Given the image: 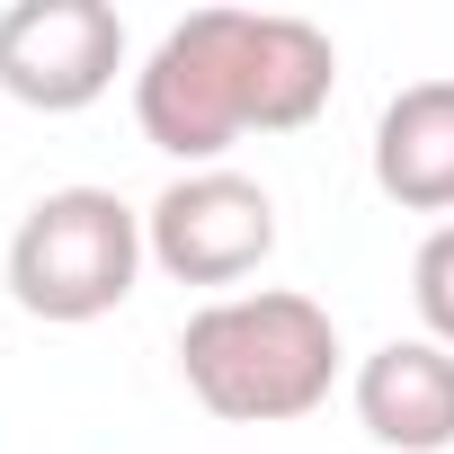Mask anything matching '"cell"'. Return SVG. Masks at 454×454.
<instances>
[{"label":"cell","mask_w":454,"mask_h":454,"mask_svg":"<svg viewBox=\"0 0 454 454\" xmlns=\"http://www.w3.org/2000/svg\"><path fill=\"white\" fill-rule=\"evenodd\" d=\"M143 250L178 286H241L277 259V196L241 169H178L143 205Z\"/></svg>","instance_id":"obj_4"},{"label":"cell","mask_w":454,"mask_h":454,"mask_svg":"<svg viewBox=\"0 0 454 454\" xmlns=\"http://www.w3.org/2000/svg\"><path fill=\"white\" fill-rule=\"evenodd\" d=\"M356 427L392 454H445L454 445V348L383 339L356 365Z\"/></svg>","instance_id":"obj_6"},{"label":"cell","mask_w":454,"mask_h":454,"mask_svg":"<svg viewBox=\"0 0 454 454\" xmlns=\"http://www.w3.org/2000/svg\"><path fill=\"white\" fill-rule=\"evenodd\" d=\"M339 90L330 27L294 10H187L134 72V125L187 169H223L241 134H303Z\"/></svg>","instance_id":"obj_1"},{"label":"cell","mask_w":454,"mask_h":454,"mask_svg":"<svg viewBox=\"0 0 454 454\" xmlns=\"http://www.w3.org/2000/svg\"><path fill=\"white\" fill-rule=\"evenodd\" d=\"M374 187L401 214H454V81H410L374 116Z\"/></svg>","instance_id":"obj_7"},{"label":"cell","mask_w":454,"mask_h":454,"mask_svg":"<svg viewBox=\"0 0 454 454\" xmlns=\"http://www.w3.org/2000/svg\"><path fill=\"white\" fill-rule=\"evenodd\" d=\"M143 214L116 187H45L10 232V303L27 321H107L143 277Z\"/></svg>","instance_id":"obj_3"},{"label":"cell","mask_w":454,"mask_h":454,"mask_svg":"<svg viewBox=\"0 0 454 454\" xmlns=\"http://www.w3.org/2000/svg\"><path fill=\"white\" fill-rule=\"evenodd\" d=\"M348 348L330 303L294 294V286H259V294H214L205 312H187L178 330V374L187 392L223 419V427H286L312 419L339 383Z\"/></svg>","instance_id":"obj_2"},{"label":"cell","mask_w":454,"mask_h":454,"mask_svg":"<svg viewBox=\"0 0 454 454\" xmlns=\"http://www.w3.org/2000/svg\"><path fill=\"white\" fill-rule=\"evenodd\" d=\"M410 303H419V339L454 348V223H436L410 250Z\"/></svg>","instance_id":"obj_8"},{"label":"cell","mask_w":454,"mask_h":454,"mask_svg":"<svg viewBox=\"0 0 454 454\" xmlns=\"http://www.w3.org/2000/svg\"><path fill=\"white\" fill-rule=\"evenodd\" d=\"M125 72V19L107 0H19L0 10V90L36 116H81Z\"/></svg>","instance_id":"obj_5"}]
</instances>
